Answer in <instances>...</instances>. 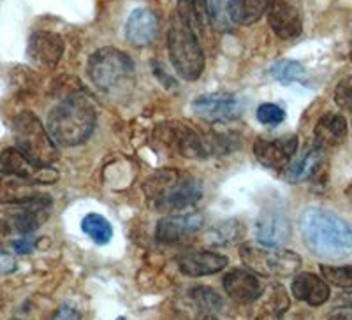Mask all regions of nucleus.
<instances>
[{
  "mask_svg": "<svg viewBox=\"0 0 352 320\" xmlns=\"http://www.w3.org/2000/svg\"><path fill=\"white\" fill-rule=\"evenodd\" d=\"M272 76L280 83L289 84L296 83V81H303L307 76L303 65L300 62L294 60H280L272 65Z\"/></svg>",
  "mask_w": 352,
  "mask_h": 320,
  "instance_id": "nucleus-26",
  "label": "nucleus"
},
{
  "mask_svg": "<svg viewBox=\"0 0 352 320\" xmlns=\"http://www.w3.org/2000/svg\"><path fill=\"white\" fill-rule=\"evenodd\" d=\"M168 52L176 74L187 81H196L204 71V52L199 37L173 12L168 30Z\"/></svg>",
  "mask_w": 352,
  "mask_h": 320,
  "instance_id": "nucleus-3",
  "label": "nucleus"
},
{
  "mask_svg": "<svg viewBox=\"0 0 352 320\" xmlns=\"http://www.w3.org/2000/svg\"><path fill=\"white\" fill-rule=\"evenodd\" d=\"M176 14L184 20L199 41L212 36V16H210L208 0H178Z\"/></svg>",
  "mask_w": 352,
  "mask_h": 320,
  "instance_id": "nucleus-17",
  "label": "nucleus"
},
{
  "mask_svg": "<svg viewBox=\"0 0 352 320\" xmlns=\"http://www.w3.org/2000/svg\"><path fill=\"white\" fill-rule=\"evenodd\" d=\"M241 257L250 271L259 275L291 276L300 269L301 259L298 253L282 249H256L250 244L241 247Z\"/></svg>",
  "mask_w": 352,
  "mask_h": 320,
  "instance_id": "nucleus-7",
  "label": "nucleus"
},
{
  "mask_svg": "<svg viewBox=\"0 0 352 320\" xmlns=\"http://www.w3.org/2000/svg\"><path fill=\"white\" fill-rule=\"evenodd\" d=\"M12 130H14L16 148L34 162L41 165H52L58 159L55 141L34 113H20L12 125Z\"/></svg>",
  "mask_w": 352,
  "mask_h": 320,
  "instance_id": "nucleus-6",
  "label": "nucleus"
},
{
  "mask_svg": "<svg viewBox=\"0 0 352 320\" xmlns=\"http://www.w3.org/2000/svg\"><path fill=\"white\" fill-rule=\"evenodd\" d=\"M116 320H125V319H116Z\"/></svg>",
  "mask_w": 352,
  "mask_h": 320,
  "instance_id": "nucleus-35",
  "label": "nucleus"
},
{
  "mask_svg": "<svg viewBox=\"0 0 352 320\" xmlns=\"http://www.w3.org/2000/svg\"><path fill=\"white\" fill-rule=\"evenodd\" d=\"M0 164L4 171L18 174L34 185H50L58 180V172L52 165L37 164L18 148H6L0 153Z\"/></svg>",
  "mask_w": 352,
  "mask_h": 320,
  "instance_id": "nucleus-9",
  "label": "nucleus"
},
{
  "mask_svg": "<svg viewBox=\"0 0 352 320\" xmlns=\"http://www.w3.org/2000/svg\"><path fill=\"white\" fill-rule=\"evenodd\" d=\"M272 0H228L229 20L236 25H252L268 11Z\"/></svg>",
  "mask_w": 352,
  "mask_h": 320,
  "instance_id": "nucleus-23",
  "label": "nucleus"
},
{
  "mask_svg": "<svg viewBox=\"0 0 352 320\" xmlns=\"http://www.w3.org/2000/svg\"><path fill=\"white\" fill-rule=\"evenodd\" d=\"M36 185L9 171H0V205H28L39 199Z\"/></svg>",
  "mask_w": 352,
  "mask_h": 320,
  "instance_id": "nucleus-18",
  "label": "nucleus"
},
{
  "mask_svg": "<svg viewBox=\"0 0 352 320\" xmlns=\"http://www.w3.org/2000/svg\"><path fill=\"white\" fill-rule=\"evenodd\" d=\"M159 34V20L150 9L140 8L131 12L125 23V37L138 48L150 46Z\"/></svg>",
  "mask_w": 352,
  "mask_h": 320,
  "instance_id": "nucleus-14",
  "label": "nucleus"
},
{
  "mask_svg": "<svg viewBox=\"0 0 352 320\" xmlns=\"http://www.w3.org/2000/svg\"><path fill=\"white\" fill-rule=\"evenodd\" d=\"M87 71L92 83L106 93L129 89L136 76V67L131 56L111 46L97 49L88 60Z\"/></svg>",
  "mask_w": 352,
  "mask_h": 320,
  "instance_id": "nucleus-4",
  "label": "nucleus"
},
{
  "mask_svg": "<svg viewBox=\"0 0 352 320\" xmlns=\"http://www.w3.org/2000/svg\"><path fill=\"white\" fill-rule=\"evenodd\" d=\"M335 102L338 108L352 111V74L345 76L335 89Z\"/></svg>",
  "mask_w": 352,
  "mask_h": 320,
  "instance_id": "nucleus-29",
  "label": "nucleus"
},
{
  "mask_svg": "<svg viewBox=\"0 0 352 320\" xmlns=\"http://www.w3.org/2000/svg\"><path fill=\"white\" fill-rule=\"evenodd\" d=\"M292 296L298 301L310 304V306H320L329 299V285L326 284L324 278L314 275L310 271L300 273L294 276L291 285Z\"/></svg>",
  "mask_w": 352,
  "mask_h": 320,
  "instance_id": "nucleus-20",
  "label": "nucleus"
},
{
  "mask_svg": "<svg viewBox=\"0 0 352 320\" xmlns=\"http://www.w3.org/2000/svg\"><path fill=\"white\" fill-rule=\"evenodd\" d=\"M320 273L326 284L349 290L352 288V266L320 264Z\"/></svg>",
  "mask_w": 352,
  "mask_h": 320,
  "instance_id": "nucleus-27",
  "label": "nucleus"
},
{
  "mask_svg": "<svg viewBox=\"0 0 352 320\" xmlns=\"http://www.w3.org/2000/svg\"><path fill=\"white\" fill-rule=\"evenodd\" d=\"M257 243L264 249H280L291 238V222L280 209H264L256 222Z\"/></svg>",
  "mask_w": 352,
  "mask_h": 320,
  "instance_id": "nucleus-12",
  "label": "nucleus"
},
{
  "mask_svg": "<svg viewBox=\"0 0 352 320\" xmlns=\"http://www.w3.org/2000/svg\"><path fill=\"white\" fill-rule=\"evenodd\" d=\"M338 301H340L344 306H347V308H352V288H349L347 293L342 294V296L338 297Z\"/></svg>",
  "mask_w": 352,
  "mask_h": 320,
  "instance_id": "nucleus-32",
  "label": "nucleus"
},
{
  "mask_svg": "<svg viewBox=\"0 0 352 320\" xmlns=\"http://www.w3.org/2000/svg\"><path fill=\"white\" fill-rule=\"evenodd\" d=\"M351 60H352V48H351Z\"/></svg>",
  "mask_w": 352,
  "mask_h": 320,
  "instance_id": "nucleus-34",
  "label": "nucleus"
},
{
  "mask_svg": "<svg viewBox=\"0 0 352 320\" xmlns=\"http://www.w3.org/2000/svg\"><path fill=\"white\" fill-rule=\"evenodd\" d=\"M192 111L208 124H224L236 120L243 113V102L231 93H210L194 100Z\"/></svg>",
  "mask_w": 352,
  "mask_h": 320,
  "instance_id": "nucleus-8",
  "label": "nucleus"
},
{
  "mask_svg": "<svg viewBox=\"0 0 352 320\" xmlns=\"http://www.w3.org/2000/svg\"><path fill=\"white\" fill-rule=\"evenodd\" d=\"M307 249L320 259H345L352 255V224L322 208H308L300 218Z\"/></svg>",
  "mask_w": 352,
  "mask_h": 320,
  "instance_id": "nucleus-1",
  "label": "nucleus"
},
{
  "mask_svg": "<svg viewBox=\"0 0 352 320\" xmlns=\"http://www.w3.org/2000/svg\"><path fill=\"white\" fill-rule=\"evenodd\" d=\"M322 153L319 150H310L307 155L301 157L300 160H296L294 164L287 165L284 169L285 180L291 181V183H300V181L310 180L320 171V165H322Z\"/></svg>",
  "mask_w": 352,
  "mask_h": 320,
  "instance_id": "nucleus-24",
  "label": "nucleus"
},
{
  "mask_svg": "<svg viewBox=\"0 0 352 320\" xmlns=\"http://www.w3.org/2000/svg\"><path fill=\"white\" fill-rule=\"evenodd\" d=\"M203 225L201 215H180L164 216L157 224L155 238L160 244H173L185 238L192 236Z\"/></svg>",
  "mask_w": 352,
  "mask_h": 320,
  "instance_id": "nucleus-15",
  "label": "nucleus"
},
{
  "mask_svg": "<svg viewBox=\"0 0 352 320\" xmlns=\"http://www.w3.org/2000/svg\"><path fill=\"white\" fill-rule=\"evenodd\" d=\"M250 320H280L289 308V296L285 288L278 284H272L268 290L257 297Z\"/></svg>",
  "mask_w": 352,
  "mask_h": 320,
  "instance_id": "nucleus-21",
  "label": "nucleus"
},
{
  "mask_svg": "<svg viewBox=\"0 0 352 320\" xmlns=\"http://www.w3.org/2000/svg\"><path fill=\"white\" fill-rule=\"evenodd\" d=\"M349 194H351V197H352V185H351V190H349Z\"/></svg>",
  "mask_w": 352,
  "mask_h": 320,
  "instance_id": "nucleus-33",
  "label": "nucleus"
},
{
  "mask_svg": "<svg viewBox=\"0 0 352 320\" xmlns=\"http://www.w3.org/2000/svg\"><path fill=\"white\" fill-rule=\"evenodd\" d=\"M257 120L264 125H278L284 122L285 111L278 104L273 102H264L257 108Z\"/></svg>",
  "mask_w": 352,
  "mask_h": 320,
  "instance_id": "nucleus-28",
  "label": "nucleus"
},
{
  "mask_svg": "<svg viewBox=\"0 0 352 320\" xmlns=\"http://www.w3.org/2000/svg\"><path fill=\"white\" fill-rule=\"evenodd\" d=\"M329 320H352V308L342 310V312H336L329 317Z\"/></svg>",
  "mask_w": 352,
  "mask_h": 320,
  "instance_id": "nucleus-31",
  "label": "nucleus"
},
{
  "mask_svg": "<svg viewBox=\"0 0 352 320\" xmlns=\"http://www.w3.org/2000/svg\"><path fill=\"white\" fill-rule=\"evenodd\" d=\"M224 290L236 303H254L264 287L250 269H232L224 276Z\"/></svg>",
  "mask_w": 352,
  "mask_h": 320,
  "instance_id": "nucleus-16",
  "label": "nucleus"
},
{
  "mask_svg": "<svg viewBox=\"0 0 352 320\" xmlns=\"http://www.w3.org/2000/svg\"><path fill=\"white\" fill-rule=\"evenodd\" d=\"M81 229L96 244H108L113 238V227L102 215L90 213L81 222Z\"/></svg>",
  "mask_w": 352,
  "mask_h": 320,
  "instance_id": "nucleus-25",
  "label": "nucleus"
},
{
  "mask_svg": "<svg viewBox=\"0 0 352 320\" xmlns=\"http://www.w3.org/2000/svg\"><path fill=\"white\" fill-rule=\"evenodd\" d=\"M64 48V41L58 34L48 32V30H37L28 39V60L32 62L36 67L52 71L60 62Z\"/></svg>",
  "mask_w": 352,
  "mask_h": 320,
  "instance_id": "nucleus-11",
  "label": "nucleus"
},
{
  "mask_svg": "<svg viewBox=\"0 0 352 320\" xmlns=\"http://www.w3.org/2000/svg\"><path fill=\"white\" fill-rule=\"evenodd\" d=\"M228 266V259L213 252H192L180 259V269L187 276L215 275Z\"/></svg>",
  "mask_w": 352,
  "mask_h": 320,
  "instance_id": "nucleus-22",
  "label": "nucleus"
},
{
  "mask_svg": "<svg viewBox=\"0 0 352 320\" xmlns=\"http://www.w3.org/2000/svg\"><path fill=\"white\" fill-rule=\"evenodd\" d=\"M52 320H81V313L72 304H62Z\"/></svg>",
  "mask_w": 352,
  "mask_h": 320,
  "instance_id": "nucleus-30",
  "label": "nucleus"
},
{
  "mask_svg": "<svg viewBox=\"0 0 352 320\" xmlns=\"http://www.w3.org/2000/svg\"><path fill=\"white\" fill-rule=\"evenodd\" d=\"M268 21L278 39H296L303 32V16L298 0H272Z\"/></svg>",
  "mask_w": 352,
  "mask_h": 320,
  "instance_id": "nucleus-10",
  "label": "nucleus"
},
{
  "mask_svg": "<svg viewBox=\"0 0 352 320\" xmlns=\"http://www.w3.org/2000/svg\"><path fill=\"white\" fill-rule=\"evenodd\" d=\"M347 137V122L342 115L328 113L317 122L316 130H314V146L319 152L336 148Z\"/></svg>",
  "mask_w": 352,
  "mask_h": 320,
  "instance_id": "nucleus-19",
  "label": "nucleus"
},
{
  "mask_svg": "<svg viewBox=\"0 0 352 320\" xmlns=\"http://www.w3.org/2000/svg\"><path fill=\"white\" fill-rule=\"evenodd\" d=\"M298 150L296 136H284L278 139H257L254 153L259 164L270 169H285Z\"/></svg>",
  "mask_w": 352,
  "mask_h": 320,
  "instance_id": "nucleus-13",
  "label": "nucleus"
},
{
  "mask_svg": "<svg viewBox=\"0 0 352 320\" xmlns=\"http://www.w3.org/2000/svg\"><path fill=\"white\" fill-rule=\"evenodd\" d=\"M96 122L97 111L90 97L85 93H72L48 113L46 130L55 144L72 148L92 136Z\"/></svg>",
  "mask_w": 352,
  "mask_h": 320,
  "instance_id": "nucleus-2",
  "label": "nucleus"
},
{
  "mask_svg": "<svg viewBox=\"0 0 352 320\" xmlns=\"http://www.w3.org/2000/svg\"><path fill=\"white\" fill-rule=\"evenodd\" d=\"M148 199L160 212H180L194 206L203 197L201 183L194 178L180 176L175 171L159 172L146 183Z\"/></svg>",
  "mask_w": 352,
  "mask_h": 320,
  "instance_id": "nucleus-5",
  "label": "nucleus"
}]
</instances>
